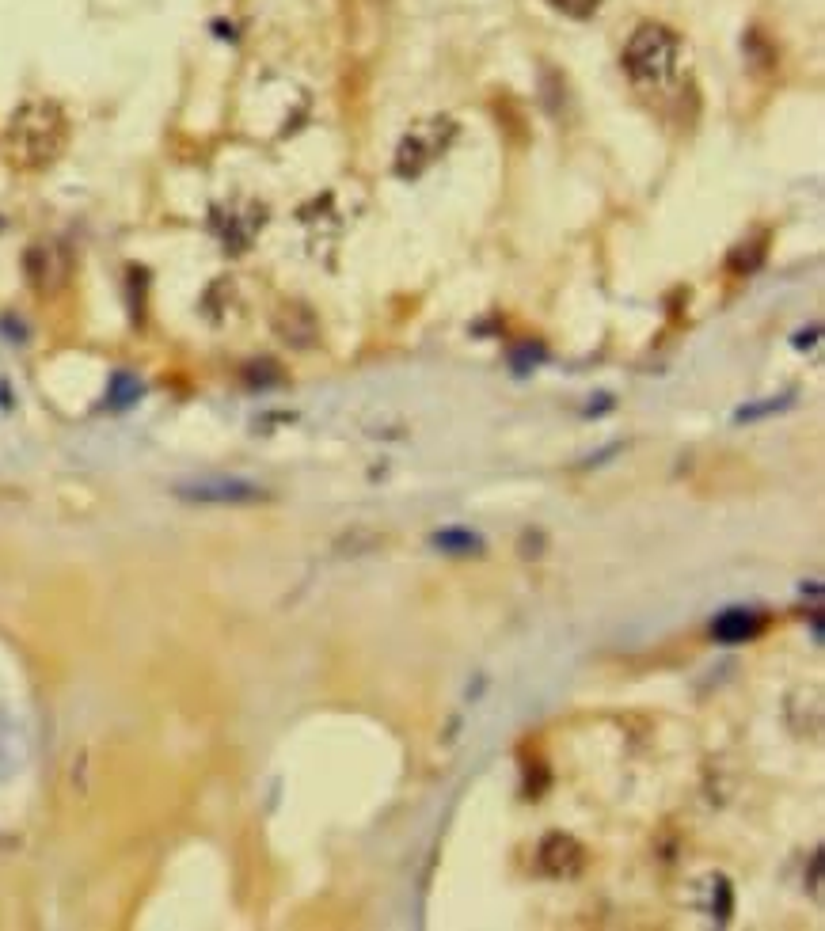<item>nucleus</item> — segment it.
I'll use <instances>...</instances> for the list:
<instances>
[{
  "label": "nucleus",
  "mask_w": 825,
  "mask_h": 931,
  "mask_svg": "<svg viewBox=\"0 0 825 931\" xmlns=\"http://www.w3.org/2000/svg\"><path fill=\"white\" fill-rule=\"evenodd\" d=\"M548 4L571 19H590L601 8V0H548Z\"/></svg>",
  "instance_id": "6e6552de"
},
{
  "label": "nucleus",
  "mask_w": 825,
  "mask_h": 931,
  "mask_svg": "<svg viewBox=\"0 0 825 931\" xmlns=\"http://www.w3.org/2000/svg\"><path fill=\"white\" fill-rule=\"evenodd\" d=\"M69 141V118L54 99H31L12 114L4 130V156L20 171H42L54 164Z\"/></svg>",
  "instance_id": "f257e3e1"
},
{
  "label": "nucleus",
  "mask_w": 825,
  "mask_h": 931,
  "mask_svg": "<svg viewBox=\"0 0 825 931\" xmlns=\"http://www.w3.org/2000/svg\"><path fill=\"white\" fill-rule=\"evenodd\" d=\"M175 498L202 502V506H251V502H263L267 491L248 479H198V483H179Z\"/></svg>",
  "instance_id": "7ed1b4c3"
},
{
  "label": "nucleus",
  "mask_w": 825,
  "mask_h": 931,
  "mask_svg": "<svg viewBox=\"0 0 825 931\" xmlns=\"http://www.w3.org/2000/svg\"><path fill=\"white\" fill-rule=\"evenodd\" d=\"M107 399H111L115 411L130 407V403L141 399V380H137L134 373H115V377H111V388H107Z\"/></svg>",
  "instance_id": "0eeeda50"
},
{
  "label": "nucleus",
  "mask_w": 825,
  "mask_h": 931,
  "mask_svg": "<svg viewBox=\"0 0 825 931\" xmlns=\"http://www.w3.org/2000/svg\"><path fill=\"white\" fill-rule=\"evenodd\" d=\"M681 54H685V46H681L677 31L662 27V23H643V27H635V35L628 38L620 65H624V73H628V80H632L635 88L658 92V88H666L670 80H677V73H681Z\"/></svg>",
  "instance_id": "f03ea898"
},
{
  "label": "nucleus",
  "mask_w": 825,
  "mask_h": 931,
  "mask_svg": "<svg viewBox=\"0 0 825 931\" xmlns=\"http://www.w3.org/2000/svg\"><path fill=\"white\" fill-rule=\"evenodd\" d=\"M430 544L445 555H480L483 551V536H476L472 529H442L430 536Z\"/></svg>",
  "instance_id": "423d86ee"
},
{
  "label": "nucleus",
  "mask_w": 825,
  "mask_h": 931,
  "mask_svg": "<svg viewBox=\"0 0 825 931\" xmlns=\"http://www.w3.org/2000/svg\"><path fill=\"white\" fill-rule=\"evenodd\" d=\"M761 627H765L761 612H753V608H727V612L715 616L711 635H715V643L738 646V643H753V639L761 635Z\"/></svg>",
  "instance_id": "39448f33"
},
{
  "label": "nucleus",
  "mask_w": 825,
  "mask_h": 931,
  "mask_svg": "<svg viewBox=\"0 0 825 931\" xmlns=\"http://www.w3.org/2000/svg\"><path fill=\"white\" fill-rule=\"evenodd\" d=\"M540 867L552 874V878H575V874L586 867V848L567 833L544 836V844H540Z\"/></svg>",
  "instance_id": "20e7f679"
},
{
  "label": "nucleus",
  "mask_w": 825,
  "mask_h": 931,
  "mask_svg": "<svg viewBox=\"0 0 825 931\" xmlns=\"http://www.w3.org/2000/svg\"><path fill=\"white\" fill-rule=\"evenodd\" d=\"M780 407H787V399H768V403H761V407H742L734 418H738V422H753V418L772 415V411H780Z\"/></svg>",
  "instance_id": "1a4fd4ad"
}]
</instances>
